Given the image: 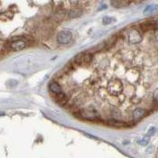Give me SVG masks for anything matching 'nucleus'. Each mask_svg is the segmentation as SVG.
<instances>
[{
    "label": "nucleus",
    "mask_w": 158,
    "mask_h": 158,
    "mask_svg": "<svg viewBox=\"0 0 158 158\" xmlns=\"http://www.w3.org/2000/svg\"><path fill=\"white\" fill-rule=\"evenodd\" d=\"M81 15V11L80 9H77V8L72 9V10L69 12V15H70V17H72V18L78 17V16H80Z\"/></svg>",
    "instance_id": "nucleus-13"
},
{
    "label": "nucleus",
    "mask_w": 158,
    "mask_h": 158,
    "mask_svg": "<svg viewBox=\"0 0 158 158\" xmlns=\"http://www.w3.org/2000/svg\"><path fill=\"white\" fill-rule=\"evenodd\" d=\"M80 116L87 120H98L100 118L99 113L98 112L96 109L92 107H88L80 111Z\"/></svg>",
    "instance_id": "nucleus-2"
},
{
    "label": "nucleus",
    "mask_w": 158,
    "mask_h": 158,
    "mask_svg": "<svg viewBox=\"0 0 158 158\" xmlns=\"http://www.w3.org/2000/svg\"><path fill=\"white\" fill-rule=\"evenodd\" d=\"M127 41L130 44H139L140 42H142L143 35H141V33L137 29L131 28V29H129L127 31Z\"/></svg>",
    "instance_id": "nucleus-3"
},
{
    "label": "nucleus",
    "mask_w": 158,
    "mask_h": 158,
    "mask_svg": "<svg viewBox=\"0 0 158 158\" xmlns=\"http://www.w3.org/2000/svg\"><path fill=\"white\" fill-rule=\"evenodd\" d=\"M155 36H156V39L158 41V29L156 30V33H155Z\"/></svg>",
    "instance_id": "nucleus-20"
},
{
    "label": "nucleus",
    "mask_w": 158,
    "mask_h": 158,
    "mask_svg": "<svg viewBox=\"0 0 158 158\" xmlns=\"http://www.w3.org/2000/svg\"><path fill=\"white\" fill-rule=\"evenodd\" d=\"M115 21V19L114 18H112V17H110V16H105L103 19H102V23L103 24H110L111 23H113Z\"/></svg>",
    "instance_id": "nucleus-15"
},
{
    "label": "nucleus",
    "mask_w": 158,
    "mask_h": 158,
    "mask_svg": "<svg viewBox=\"0 0 158 158\" xmlns=\"http://www.w3.org/2000/svg\"><path fill=\"white\" fill-rule=\"evenodd\" d=\"M110 3L114 7L119 8V7H123V6H126L129 5L130 2L129 1H117V0H115V1H111Z\"/></svg>",
    "instance_id": "nucleus-12"
},
{
    "label": "nucleus",
    "mask_w": 158,
    "mask_h": 158,
    "mask_svg": "<svg viewBox=\"0 0 158 158\" xmlns=\"http://www.w3.org/2000/svg\"><path fill=\"white\" fill-rule=\"evenodd\" d=\"M73 40V34L68 30H63L57 35V42L61 44H68Z\"/></svg>",
    "instance_id": "nucleus-5"
},
{
    "label": "nucleus",
    "mask_w": 158,
    "mask_h": 158,
    "mask_svg": "<svg viewBox=\"0 0 158 158\" xmlns=\"http://www.w3.org/2000/svg\"><path fill=\"white\" fill-rule=\"evenodd\" d=\"M153 21H154V24H155L156 29H158V16H156L155 19H153Z\"/></svg>",
    "instance_id": "nucleus-19"
},
{
    "label": "nucleus",
    "mask_w": 158,
    "mask_h": 158,
    "mask_svg": "<svg viewBox=\"0 0 158 158\" xmlns=\"http://www.w3.org/2000/svg\"><path fill=\"white\" fill-rule=\"evenodd\" d=\"M156 133V127H150L149 128V130H148V132H147V135H149V136H151V135H153Z\"/></svg>",
    "instance_id": "nucleus-17"
},
{
    "label": "nucleus",
    "mask_w": 158,
    "mask_h": 158,
    "mask_svg": "<svg viewBox=\"0 0 158 158\" xmlns=\"http://www.w3.org/2000/svg\"><path fill=\"white\" fill-rule=\"evenodd\" d=\"M146 111L144 109L141 108H136L134 110L133 113H132V118L134 121H139L140 119H142L145 116H146Z\"/></svg>",
    "instance_id": "nucleus-7"
},
{
    "label": "nucleus",
    "mask_w": 158,
    "mask_h": 158,
    "mask_svg": "<svg viewBox=\"0 0 158 158\" xmlns=\"http://www.w3.org/2000/svg\"><path fill=\"white\" fill-rule=\"evenodd\" d=\"M92 54L88 52H81L75 56L74 61L78 65H88L92 61Z\"/></svg>",
    "instance_id": "nucleus-4"
},
{
    "label": "nucleus",
    "mask_w": 158,
    "mask_h": 158,
    "mask_svg": "<svg viewBox=\"0 0 158 158\" xmlns=\"http://www.w3.org/2000/svg\"><path fill=\"white\" fill-rule=\"evenodd\" d=\"M110 125H111V126H114V127H122V126H126V124L125 123H120V122H118V121H110V123H109Z\"/></svg>",
    "instance_id": "nucleus-16"
},
{
    "label": "nucleus",
    "mask_w": 158,
    "mask_h": 158,
    "mask_svg": "<svg viewBox=\"0 0 158 158\" xmlns=\"http://www.w3.org/2000/svg\"><path fill=\"white\" fill-rule=\"evenodd\" d=\"M107 89L111 96L117 97V96L120 95L123 91V84H122L121 81L119 79H117V78L111 79L108 82Z\"/></svg>",
    "instance_id": "nucleus-1"
},
{
    "label": "nucleus",
    "mask_w": 158,
    "mask_h": 158,
    "mask_svg": "<svg viewBox=\"0 0 158 158\" xmlns=\"http://www.w3.org/2000/svg\"><path fill=\"white\" fill-rule=\"evenodd\" d=\"M153 98H154V100L158 104V89H156L154 91V93H153Z\"/></svg>",
    "instance_id": "nucleus-18"
},
{
    "label": "nucleus",
    "mask_w": 158,
    "mask_h": 158,
    "mask_svg": "<svg viewBox=\"0 0 158 158\" xmlns=\"http://www.w3.org/2000/svg\"><path fill=\"white\" fill-rule=\"evenodd\" d=\"M149 141H150V136L146 135H145V136H144V137L139 141V145L143 146H147V145H148V143H149Z\"/></svg>",
    "instance_id": "nucleus-14"
},
{
    "label": "nucleus",
    "mask_w": 158,
    "mask_h": 158,
    "mask_svg": "<svg viewBox=\"0 0 158 158\" xmlns=\"http://www.w3.org/2000/svg\"><path fill=\"white\" fill-rule=\"evenodd\" d=\"M27 46V43L23 39H14L12 42H9V48L14 52L21 51Z\"/></svg>",
    "instance_id": "nucleus-6"
},
{
    "label": "nucleus",
    "mask_w": 158,
    "mask_h": 158,
    "mask_svg": "<svg viewBox=\"0 0 158 158\" xmlns=\"http://www.w3.org/2000/svg\"><path fill=\"white\" fill-rule=\"evenodd\" d=\"M49 89L51 90V92L54 93L55 95L56 94H59L61 92V86L59 85L56 81H52L50 83L49 85Z\"/></svg>",
    "instance_id": "nucleus-9"
},
{
    "label": "nucleus",
    "mask_w": 158,
    "mask_h": 158,
    "mask_svg": "<svg viewBox=\"0 0 158 158\" xmlns=\"http://www.w3.org/2000/svg\"><path fill=\"white\" fill-rule=\"evenodd\" d=\"M158 10V5H150L147 6L145 10H144V14L145 15H151L154 14L155 12H156Z\"/></svg>",
    "instance_id": "nucleus-11"
},
{
    "label": "nucleus",
    "mask_w": 158,
    "mask_h": 158,
    "mask_svg": "<svg viewBox=\"0 0 158 158\" xmlns=\"http://www.w3.org/2000/svg\"><path fill=\"white\" fill-rule=\"evenodd\" d=\"M141 28L144 32H147V31L152 30L156 27H155V24H154L153 20H147V21H145L144 23L141 24Z\"/></svg>",
    "instance_id": "nucleus-10"
},
{
    "label": "nucleus",
    "mask_w": 158,
    "mask_h": 158,
    "mask_svg": "<svg viewBox=\"0 0 158 158\" xmlns=\"http://www.w3.org/2000/svg\"><path fill=\"white\" fill-rule=\"evenodd\" d=\"M68 100H69V98H68V97L63 92H61V93L55 95V101L58 104H60L61 106L66 105L68 103Z\"/></svg>",
    "instance_id": "nucleus-8"
}]
</instances>
